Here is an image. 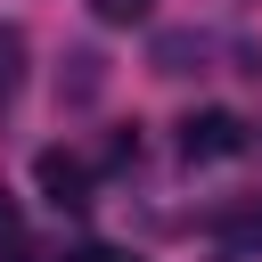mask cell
<instances>
[{
	"instance_id": "cell-1",
	"label": "cell",
	"mask_w": 262,
	"mask_h": 262,
	"mask_svg": "<svg viewBox=\"0 0 262 262\" xmlns=\"http://www.w3.org/2000/svg\"><path fill=\"white\" fill-rule=\"evenodd\" d=\"M180 156L188 164H229V156H246V123L229 106H205V115L180 123Z\"/></svg>"
},
{
	"instance_id": "cell-2",
	"label": "cell",
	"mask_w": 262,
	"mask_h": 262,
	"mask_svg": "<svg viewBox=\"0 0 262 262\" xmlns=\"http://www.w3.org/2000/svg\"><path fill=\"white\" fill-rule=\"evenodd\" d=\"M33 180L49 188V205H90V164L66 156V147H41L33 156Z\"/></svg>"
},
{
	"instance_id": "cell-3",
	"label": "cell",
	"mask_w": 262,
	"mask_h": 262,
	"mask_svg": "<svg viewBox=\"0 0 262 262\" xmlns=\"http://www.w3.org/2000/svg\"><path fill=\"white\" fill-rule=\"evenodd\" d=\"M156 74H205V57H213V41L205 33H156Z\"/></svg>"
},
{
	"instance_id": "cell-4",
	"label": "cell",
	"mask_w": 262,
	"mask_h": 262,
	"mask_svg": "<svg viewBox=\"0 0 262 262\" xmlns=\"http://www.w3.org/2000/svg\"><path fill=\"white\" fill-rule=\"evenodd\" d=\"M213 237L229 254H262V205H221L213 213Z\"/></svg>"
},
{
	"instance_id": "cell-5",
	"label": "cell",
	"mask_w": 262,
	"mask_h": 262,
	"mask_svg": "<svg viewBox=\"0 0 262 262\" xmlns=\"http://www.w3.org/2000/svg\"><path fill=\"white\" fill-rule=\"evenodd\" d=\"M16 82H25V33H16V25H0V98H8Z\"/></svg>"
},
{
	"instance_id": "cell-6",
	"label": "cell",
	"mask_w": 262,
	"mask_h": 262,
	"mask_svg": "<svg viewBox=\"0 0 262 262\" xmlns=\"http://www.w3.org/2000/svg\"><path fill=\"white\" fill-rule=\"evenodd\" d=\"M147 8H156V0H90V16H98V25H139Z\"/></svg>"
},
{
	"instance_id": "cell-7",
	"label": "cell",
	"mask_w": 262,
	"mask_h": 262,
	"mask_svg": "<svg viewBox=\"0 0 262 262\" xmlns=\"http://www.w3.org/2000/svg\"><path fill=\"white\" fill-rule=\"evenodd\" d=\"M66 262H131V254H123V246H74Z\"/></svg>"
},
{
	"instance_id": "cell-8",
	"label": "cell",
	"mask_w": 262,
	"mask_h": 262,
	"mask_svg": "<svg viewBox=\"0 0 262 262\" xmlns=\"http://www.w3.org/2000/svg\"><path fill=\"white\" fill-rule=\"evenodd\" d=\"M8 237H16V196L0 188V246H8Z\"/></svg>"
}]
</instances>
